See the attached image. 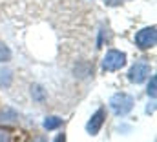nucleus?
<instances>
[{
  "mask_svg": "<svg viewBox=\"0 0 157 142\" xmlns=\"http://www.w3.org/2000/svg\"><path fill=\"white\" fill-rule=\"evenodd\" d=\"M133 104H135L133 97L128 93H122V91L112 95V99H110V107L117 117H126L133 109Z\"/></svg>",
  "mask_w": 157,
  "mask_h": 142,
  "instance_id": "obj_1",
  "label": "nucleus"
},
{
  "mask_svg": "<svg viewBox=\"0 0 157 142\" xmlns=\"http://www.w3.org/2000/svg\"><path fill=\"white\" fill-rule=\"evenodd\" d=\"M126 64V53L119 49H110L102 58V69L104 71H119Z\"/></svg>",
  "mask_w": 157,
  "mask_h": 142,
  "instance_id": "obj_2",
  "label": "nucleus"
},
{
  "mask_svg": "<svg viewBox=\"0 0 157 142\" xmlns=\"http://www.w3.org/2000/svg\"><path fill=\"white\" fill-rule=\"evenodd\" d=\"M148 77H150V64L144 58L137 60L128 71V80L133 84H143Z\"/></svg>",
  "mask_w": 157,
  "mask_h": 142,
  "instance_id": "obj_3",
  "label": "nucleus"
},
{
  "mask_svg": "<svg viewBox=\"0 0 157 142\" xmlns=\"http://www.w3.org/2000/svg\"><path fill=\"white\" fill-rule=\"evenodd\" d=\"M157 44V29L155 26H150V28H144L141 31H137L135 35V46L139 49H150Z\"/></svg>",
  "mask_w": 157,
  "mask_h": 142,
  "instance_id": "obj_4",
  "label": "nucleus"
},
{
  "mask_svg": "<svg viewBox=\"0 0 157 142\" xmlns=\"http://www.w3.org/2000/svg\"><path fill=\"white\" fill-rule=\"evenodd\" d=\"M104 120H106V109H104V107H99V109L91 115V118L88 120V124H86V131H88L91 137H95V135L101 131Z\"/></svg>",
  "mask_w": 157,
  "mask_h": 142,
  "instance_id": "obj_5",
  "label": "nucleus"
},
{
  "mask_svg": "<svg viewBox=\"0 0 157 142\" xmlns=\"http://www.w3.org/2000/svg\"><path fill=\"white\" fill-rule=\"evenodd\" d=\"M60 126H62V118H59V117H46V120H44V129H48V131H53Z\"/></svg>",
  "mask_w": 157,
  "mask_h": 142,
  "instance_id": "obj_6",
  "label": "nucleus"
},
{
  "mask_svg": "<svg viewBox=\"0 0 157 142\" xmlns=\"http://www.w3.org/2000/svg\"><path fill=\"white\" fill-rule=\"evenodd\" d=\"M17 118H18V115H17V111L11 109V107H6L4 111H0V122H13V120H17Z\"/></svg>",
  "mask_w": 157,
  "mask_h": 142,
  "instance_id": "obj_7",
  "label": "nucleus"
},
{
  "mask_svg": "<svg viewBox=\"0 0 157 142\" xmlns=\"http://www.w3.org/2000/svg\"><path fill=\"white\" fill-rule=\"evenodd\" d=\"M146 93H148V97L150 99H155L157 95V77H150V84H148V89H146Z\"/></svg>",
  "mask_w": 157,
  "mask_h": 142,
  "instance_id": "obj_8",
  "label": "nucleus"
},
{
  "mask_svg": "<svg viewBox=\"0 0 157 142\" xmlns=\"http://www.w3.org/2000/svg\"><path fill=\"white\" fill-rule=\"evenodd\" d=\"M31 97L35 99V100H39V102H42L44 100V97H46V93H44V89L40 88V86H31Z\"/></svg>",
  "mask_w": 157,
  "mask_h": 142,
  "instance_id": "obj_9",
  "label": "nucleus"
},
{
  "mask_svg": "<svg viewBox=\"0 0 157 142\" xmlns=\"http://www.w3.org/2000/svg\"><path fill=\"white\" fill-rule=\"evenodd\" d=\"M9 58H11V51H9V47H7L6 44L0 42V62H9Z\"/></svg>",
  "mask_w": 157,
  "mask_h": 142,
  "instance_id": "obj_10",
  "label": "nucleus"
},
{
  "mask_svg": "<svg viewBox=\"0 0 157 142\" xmlns=\"http://www.w3.org/2000/svg\"><path fill=\"white\" fill-rule=\"evenodd\" d=\"M0 84L2 86L11 84V71H0Z\"/></svg>",
  "mask_w": 157,
  "mask_h": 142,
  "instance_id": "obj_11",
  "label": "nucleus"
},
{
  "mask_svg": "<svg viewBox=\"0 0 157 142\" xmlns=\"http://www.w3.org/2000/svg\"><path fill=\"white\" fill-rule=\"evenodd\" d=\"M124 2H130V0H104V4H106L108 7H117V6L124 4Z\"/></svg>",
  "mask_w": 157,
  "mask_h": 142,
  "instance_id": "obj_12",
  "label": "nucleus"
},
{
  "mask_svg": "<svg viewBox=\"0 0 157 142\" xmlns=\"http://www.w3.org/2000/svg\"><path fill=\"white\" fill-rule=\"evenodd\" d=\"M0 142H9V133L6 129H0Z\"/></svg>",
  "mask_w": 157,
  "mask_h": 142,
  "instance_id": "obj_13",
  "label": "nucleus"
},
{
  "mask_svg": "<svg viewBox=\"0 0 157 142\" xmlns=\"http://www.w3.org/2000/svg\"><path fill=\"white\" fill-rule=\"evenodd\" d=\"M53 142H66V135H64V133H60V135H59Z\"/></svg>",
  "mask_w": 157,
  "mask_h": 142,
  "instance_id": "obj_14",
  "label": "nucleus"
},
{
  "mask_svg": "<svg viewBox=\"0 0 157 142\" xmlns=\"http://www.w3.org/2000/svg\"><path fill=\"white\" fill-rule=\"evenodd\" d=\"M31 142H46V139L44 137H37V139H33Z\"/></svg>",
  "mask_w": 157,
  "mask_h": 142,
  "instance_id": "obj_15",
  "label": "nucleus"
}]
</instances>
